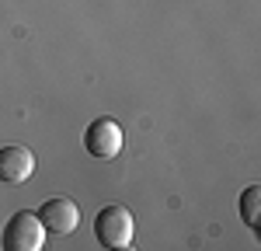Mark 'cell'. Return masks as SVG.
<instances>
[{
    "label": "cell",
    "instance_id": "1",
    "mask_svg": "<svg viewBox=\"0 0 261 251\" xmlns=\"http://www.w3.org/2000/svg\"><path fill=\"white\" fill-rule=\"evenodd\" d=\"M42 244H45V227L35 209H21L4 223V234H0L4 251H42Z\"/></svg>",
    "mask_w": 261,
    "mask_h": 251
},
{
    "label": "cell",
    "instance_id": "2",
    "mask_svg": "<svg viewBox=\"0 0 261 251\" xmlns=\"http://www.w3.org/2000/svg\"><path fill=\"white\" fill-rule=\"evenodd\" d=\"M133 234H136V223H133V213L125 206L98 209V216H94V237L101 241V248H115V251L129 248Z\"/></svg>",
    "mask_w": 261,
    "mask_h": 251
},
{
    "label": "cell",
    "instance_id": "3",
    "mask_svg": "<svg viewBox=\"0 0 261 251\" xmlns=\"http://www.w3.org/2000/svg\"><path fill=\"white\" fill-rule=\"evenodd\" d=\"M122 143H125V133H122V126L115 122V119H108V115L94 119V122L84 129V146H87L91 157L112 161V157L122 154Z\"/></svg>",
    "mask_w": 261,
    "mask_h": 251
},
{
    "label": "cell",
    "instance_id": "4",
    "mask_svg": "<svg viewBox=\"0 0 261 251\" xmlns=\"http://www.w3.org/2000/svg\"><path fill=\"white\" fill-rule=\"evenodd\" d=\"M39 220L45 234H73L77 223H81V209L73 199H66V195H56V199H45L39 209Z\"/></svg>",
    "mask_w": 261,
    "mask_h": 251
},
{
    "label": "cell",
    "instance_id": "5",
    "mask_svg": "<svg viewBox=\"0 0 261 251\" xmlns=\"http://www.w3.org/2000/svg\"><path fill=\"white\" fill-rule=\"evenodd\" d=\"M35 174V154L28 146H0V182L4 185H24Z\"/></svg>",
    "mask_w": 261,
    "mask_h": 251
},
{
    "label": "cell",
    "instance_id": "6",
    "mask_svg": "<svg viewBox=\"0 0 261 251\" xmlns=\"http://www.w3.org/2000/svg\"><path fill=\"white\" fill-rule=\"evenodd\" d=\"M258 213H261V185H247L241 192V220L251 230H258Z\"/></svg>",
    "mask_w": 261,
    "mask_h": 251
}]
</instances>
